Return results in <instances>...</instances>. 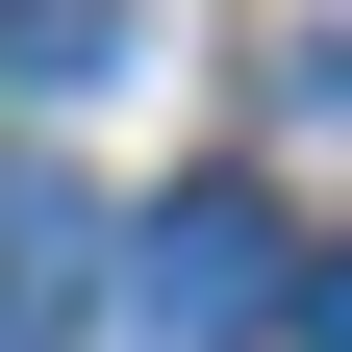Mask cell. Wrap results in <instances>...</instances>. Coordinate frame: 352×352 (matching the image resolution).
<instances>
[{
    "mask_svg": "<svg viewBox=\"0 0 352 352\" xmlns=\"http://www.w3.org/2000/svg\"><path fill=\"white\" fill-rule=\"evenodd\" d=\"M126 252V327H151V352H252V327H277V277H302V227H277V201H252V176H201V201H151V227H101Z\"/></svg>",
    "mask_w": 352,
    "mask_h": 352,
    "instance_id": "1",
    "label": "cell"
},
{
    "mask_svg": "<svg viewBox=\"0 0 352 352\" xmlns=\"http://www.w3.org/2000/svg\"><path fill=\"white\" fill-rule=\"evenodd\" d=\"M101 302V227H76V176L51 151H0V327H76Z\"/></svg>",
    "mask_w": 352,
    "mask_h": 352,
    "instance_id": "2",
    "label": "cell"
},
{
    "mask_svg": "<svg viewBox=\"0 0 352 352\" xmlns=\"http://www.w3.org/2000/svg\"><path fill=\"white\" fill-rule=\"evenodd\" d=\"M76 76H126V0H0V101H76Z\"/></svg>",
    "mask_w": 352,
    "mask_h": 352,
    "instance_id": "3",
    "label": "cell"
},
{
    "mask_svg": "<svg viewBox=\"0 0 352 352\" xmlns=\"http://www.w3.org/2000/svg\"><path fill=\"white\" fill-rule=\"evenodd\" d=\"M277 327H302V352H352V252H302V277H277Z\"/></svg>",
    "mask_w": 352,
    "mask_h": 352,
    "instance_id": "4",
    "label": "cell"
}]
</instances>
